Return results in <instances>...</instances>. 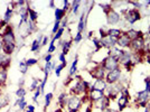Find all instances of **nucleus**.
I'll list each match as a JSON object with an SVG mask.
<instances>
[{"label": "nucleus", "instance_id": "obj_53", "mask_svg": "<svg viewBox=\"0 0 150 112\" xmlns=\"http://www.w3.org/2000/svg\"><path fill=\"white\" fill-rule=\"evenodd\" d=\"M144 62H147L148 64H150V53H148L146 57H144Z\"/></svg>", "mask_w": 150, "mask_h": 112}, {"label": "nucleus", "instance_id": "obj_5", "mask_svg": "<svg viewBox=\"0 0 150 112\" xmlns=\"http://www.w3.org/2000/svg\"><path fill=\"white\" fill-rule=\"evenodd\" d=\"M81 96L77 95H69L67 101V112H79L82 108Z\"/></svg>", "mask_w": 150, "mask_h": 112}, {"label": "nucleus", "instance_id": "obj_57", "mask_svg": "<svg viewBox=\"0 0 150 112\" xmlns=\"http://www.w3.org/2000/svg\"><path fill=\"white\" fill-rule=\"evenodd\" d=\"M0 53H2V42L0 40Z\"/></svg>", "mask_w": 150, "mask_h": 112}, {"label": "nucleus", "instance_id": "obj_59", "mask_svg": "<svg viewBox=\"0 0 150 112\" xmlns=\"http://www.w3.org/2000/svg\"><path fill=\"white\" fill-rule=\"evenodd\" d=\"M63 112H67V111H66V110H64V111H63Z\"/></svg>", "mask_w": 150, "mask_h": 112}, {"label": "nucleus", "instance_id": "obj_1", "mask_svg": "<svg viewBox=\"0 0 150 112\" xmlns=\"http://www.w3.org/2000/svg\"><path fill=\"white\" fill-rule=\"evenodd\" d=\"M91 85H92V83H90L84 79L77 80L74 85L71 87L69 93H71V95H77V96L88 94L90 89H91Z\"/></svg>", "mask_w": 150, "mask_h": 112}, {"label": "nucleus", "instance_id": "obj_19", "mask_svg": "<svg viewBox=\"0 0 150 112\" xmlns=\"http://www.w3.org/2000/svg\"><path fill=\"white\" fill-rule=\"evenodd\" d=\"M16 50V44L13 43H2V53L8 56H11Z\"/></svg>", "mask_w": 150, "mask_h": 112}, {"label": "nucleus", "instance_id": "obj_38", "mask_svg": "<svg viewBox=\"0 0 150 112\" xmlns=\"http://www.w3.org/2000/svg\"><path fill=\"white\" fill-rule=\"evenodd\" d=\"M15 93H16V95H17L18 99H21V98H25L26 90L24 89V87H18V90H17Z\"/></svg>", "mask_w": 150, "mask_h": 112}, {"label": "nucleus", "instance_id": "obj_60", "mask_svg": "<svg viewBox=\"0 0 150 112\" xmlns=\"http://www.w3.org/2000/svg\"><path fill=\"white\" fill-rule=\"evenodd\" d=\"M114 112H119V111H118V110H115V111H114Z\"/></svg>", "mask_w": 150, "mask_h": 112}, {"label": "nucleus", "instance_id": "obj_39", "mask_svg": "<svg viewBox=\"0 0 150 112\" xmlns=\"http://www.w3.org/2000/svg\"><path fill=\"white\" fill-rule=\"evenodd\" d=\"M25 63L28 67H31V66H34V65H37L38 60L37 58H28V60H26L25 61Z\"/></svg>", "mask_w": 150, "mask_h": 112}, {"label": "nucleus", "instance_id": "obj_4", "mask_svg": "<svg viewBox=\"0 0 150 112\" xmlns=\"http://www.w3.org/2000/svg\"><path fill=\"white\" fill-rule=\"evenodd\" d=\"M1 35V42L2 43H13L16 44V35L13 33V27L10 24L5 27V29L2 33H0Z\"/></svg>", "mask_w": 150, "mask_h": 112}, {"label": "nucleus", "instance_id": "obj_55", "mask_svg": "<svg viewBox=\"0 0 150 112\" xmlns=\"http://www.w3.org/2000/svg\"><path fill=\"white\" fill-rule=\"evenodd\" d=\"M48 5H50V8H53L54 10L56 9V7H55V1H50V4H48Z\"/></svg>", "mask_w": 150, "mask_h": 112}, {"label": "nucleus", "instance_id": "obj_34", "mask_svg": "<svg viewBox=\"0 0 150 112\" xmlns=\"http://www.w3.org/2000/svg\"><path fill=\"white\" fill-rule=\"evenodd\" d=\"M40 80H38V79H36V77H34L33 80H31V84H30V91H36V89H37L38 86H39V84H40Z\"/></svg>", "mask_w": 150, "mask_h": 112}, {"label": "nucleus", "instance_id": "obj_17", "mask_svg": "<svg viewBox=\"0 0 150 112\" xmlns=\"http://www.w3.org/2000/svg\"><path fill=\"white\" fill-rule=\"evenodd\" d=\"M69 94L66 92H62L57 98V104L59 106V109L65 110V106H67V101H69Z\"/></svg>", "mask_w": 150, "mask_h": 112}, {"label": "nucleus", "instance_id": "obj_44", "mask_svg": "<svg viewBox=\"0 0 150 112\" xmlns=\"http://www.w3.org/2000/svg\"><path fill=\"white\" fill-rule=\"evenodd\" d=\"M63 4H64V7H63L62 9L64 10V11H66V13H67L69 9H71V4H72V2H71V1H67V0H64V1H63Z\"/></svg>", "mask_w": 150, "mask_h": 112}, {"label": "nucleus", "instance_id": "obj_15", "mask_svg": "<svg viewBox=\"0 0 150 112\" xmlns=\"http://www.w3.org/2000/svg\"><path fill=\"white\" fill-rule=\"evenodd\" d=\"M101 42H102V45H103V48H108V50L110 48H112L114 46H117V40L115 38H112L110 36H106L104 38H100Z\"/></svg>", "mask_w": 150, "mask_h": 112}, {"label": "nucleus", "instance_id": "obj_33", "mask_svg": "<svg viewBox=\"0 0 150 112\" xmlns=\"http://www.w3.org/2000/svg\"><path fill=\"white\" fill-rule=\"evenodd\" d=\"M9 101H10L9 95H0V109H2V108L8 106Z\"/></svg>", "mask_w": 150, "mask_h": 112}, {"label": "nucleus", "instance_id": "obj_26", "mask_svg": "<svg viewBox=\"0 0 150 112\" xmlns=\"http://www.w3.org/2000/svg\"><path fill=\"white\" fill-rule=\"evenodd\" d=\"M27 9H28V16H29V20L30 21H33V23H36L37 21V19H38V13L35 10V9H33V8H30L29 7V2L27 1Z\"/></svg>", "mask_w": 150, "mask_h": 112}, {"label": "nucleus", "instance_id": "obj_14", "mask_svg": "<svg viewBox=\"0 0 150 112\" xmlns=\"http://www.w3.org/2000/svg\"><path fill=\"white\" fill-rule=\"evenodd\" d=\"M130 100H131V96H125V95H121L120 94L119 99H118V111L121 112L123 111L127 106H129V102H130Z\"/></svg>", "mask_w": 150, "mask_h": 112}, {"label": "nucleus", "instance_id": "obj_41", "mask_svg": "<svg viewBox=\"0 0 150 112\" xmlns=\"http://www.w3.org/2000/svg\"><path fill=\"white\" fill-rule=\"evenodd\" d=\"M40 94H42V91H40V86H38L37 89H36V91H35V94H34V96H33V101L37 103V102H38V96H39Z\"/></svg>", "mask_w": 150, "mask_h": 112}, {"label": "nucleus", "instance_id": "obj_48", "mask_svg": "<svg viewBox=\"0 0 150 112\" xmlns=\"http://www.w3.org/2000/svg\"><path fill=\"white\" fill-rule=\"evenodd\" d=\"M57 58H58V61H59L61 63H67V62H66V56L64 55V54H62V53L58 55V57H57Z\"/></svg>", "mask_w": 150, "mask_h": 112}, {"label": "nucleus", "instance_id": "obj_61", "mask_svg": "<svg viewBox=\"0 0 150 112\" xmlns=\"http://www.w3.org/2000/svg\"><path fill=\"white\" fill-rule=\"evenodd\" d=\"M6 112H9V110H7V111Z\"/></svg>", "mask_w": 150, "mask_h": 112}, {"label": "nucleus", "instance_id": "obj_6", "mask_svg": "<svg viewBox=\"0 0 150 112\" xmlns=\"http://www.w3.org/2000/svg\"><path fill=\"white\" fill-rule=\"evenodd\" d=\"M101 66L104 69L106 73L108 72H111L113 69H115L117 67H119V62H118V60H115V58H113L111 56H108L106 55L102 61L100 62Z\"/></svg>", "mask_w": 150, "mask_h": 112}, {"label": "nucleus", "instance_id": "obj_45", "mask_svg": "<svg viewBox=\"0 0 150 112\" xmlns=\"http://www.w3.org/2000/svg\"><path fill=\"white\" fill-rule=\"evenodd\" d=\"M47 76H44V79H43V81L40 82V91H42V94L44 93V91H45V86H46V83H47Z\"/></svg>", "mask_w": 150, "mask_h": 112}, {"label": "nucleus", "instance_id": "obj_8", "mask_svg": "<svg viewBox=\"0 0 150 112\" xmlns=\"http://www.w3.org/2000/svg\"><path fill=\"white\" fill-rule=\"evenodd\" d=\"M122 76V67L119 66L115 69H113L111 72H108L105 75V82L106 84H115L120 81Z\"/></svg>", "mask_w": 150, "mask_h": 112}, {"label": "nucleus", "instance_id": "obj_24", "mask_svg": "<svg viewBox=\"0 0 150 112\" xmlns=\"http://www.w3.org/2000/svg\"><path fill=\"white\" fill-rule=\"evenodd\" d=\"M13 15H15V10H13L10 7H7L6 11H5V13H4V18H2V20L8 25V24L10 23L11 18L13 17Z\"/></svg>", "mask_w": 150, "mask_h": 112}, {"label": "nucleus", "instance_id": "obj_18", "mask_svg": "<svg viewBox=\"0 0 150 112\" xmlns=\"http://www.w3.org/2000/svg\"><path fill=\"white\" fill-rule=\"evenodd\" d=\"M125 34H127L128 37L130 38V40L137 39L139 37H146L144 34L141 30H137V29H133V28H130V29L125 30Z\"/></svg>", "mask_w": 150, "mask_h": 112}, {"label": "nucleus", "instance_id": "obj_20", "mask_svg": "<svg viewBox=\"0 0 150 112\" xmlns=\"http://www.w3.org/2000/svg\"><path fill=\"white\" fill-rule=\"evenodd\" d=\"M106 86H108V84H106L105 80H94V82L92 83V85H91V89H94V90H99V91H105Z\"/></svg>", "mask_w": 150, "mask_h": 112}, {"label": "nucleus", "instance_id": "obj_37", "mask_svg": "<svg viewBox=\"0 0 150 112\" xmlns=\"http://www.w3.org/2000/svg\"><path fill=\"white\" fill-rule=\"evenodd\" d=\"M19 69H20V73L23 75H25L27 73V71H28V66L26 65L25 61H20L19 62Z\"/></svg>", "mask_w": 150, "mask_h": 112}, {"label": "nucleus", "instance_id": "obj_47", "mask_svg": "<svg viewBox=\"0 0 150 112\" xmlns=\"http://www.w3.org/2000/svg\"><path fill=\"white\" fill-rule=\"evenodd\" d=\"M56 46L54 44H50V47H48V50H47V54H53L55 50H56Z\"/></svg>", "mask_w": 150, "mask_h": 112}, {"label": "nucleus", "instance_id": "obj_56", "mask_svg": "<svg viewBox=\"0 0 150 112\" xmlns=\"http://www.w3.org/2000/svg\"><path fill=\"white\" fill-rule=\"evenodd\" d=\"M115 110L114 109H112V108H108V109H105V110H103V111L101 112H114Z\"/></svg>", "mask_w": 150, "mask_h": 112}, {"label": "nucleus", "instance_id": "obj_2", "mask_svg": "<svg viewBox=\"0 0 150 112\" xmlns=\"http://www.w3.org/2000/svg\"><path fill=\"white\" fill-rule=\"evenodd\" d=\"M120 15L130 25L136 24L137 21H139L141 19V13H140V10L136 9V8H125V9H122L120 11Z\"/></svg>", "mask_w": 150, "mask_h": 112}, {"label": "nucleus", "instance_id": "obj_28", "mask_svg": "<svg viewBox=\"0 0 150 112\" xmlns=\"http://www.w3.org/2000/svg\"><path fill=\"white\" fill-rule=\"evenodd\" d=\"M77 63H79V56H75V60L72 63V66L69 69V77H74L76 73H77Z\"/></svg>", "mask_w": 150, "mask_h": 112}, {"label": "nucleus", "instance_id": "obj_32", "mask_svg": "<svg viewBox=\"0 0 150 112\" xmlns=\"http://www.w3.org/2000/svg\"><path fill=\"white\" fill-rule=\"evenodd\" d=\"M92 42H93L94 46H95V50H94L95 53H96V52H99L100 50H102V48H103V45H102V42H101L100 38L93 37V38H92Z\"/></svg>", "mask_w": 150, "mask_h": 112}, {"label": "nucleus", "instance_id": "obj_30", "mask_svg": "<svg viewBox=\"0 0 150 112\" xmlns=\"http://www.w3.org/2000/svg\"><path fill=\"white\" fill-rule=\"evenodd\" d=\"M71 10L74 15H77L79 13V9H80V6H81L82 1L80 0H74V1H71Z\"/></svg>", "mask_w": 150, "mask_h": 112}, {"label": "nucleus", "instance_id": "obj_9", "mask_svg": "<svg viewBox=\"0 0 150 112\" xmlns=\"http://www.w3.org/2000/svg\"><path fill=\"white\" fill-rule=\"evenodd\" d=\"M144 46H146V37H139L137 39L131 40L129 50H131L132 53H138V52L144 50Z\"/></svg>", "mask_w": 150, "mask_h": 112}, {"label": "nucleus", "instance_id": "obj_43", "mask_svg": "<svg viewBox=\"0 0 150 112\" xmlns=\"http://www.w3.org/2000/svg\"><path fill=\"white\" fill-rule=\"evenodd\" d=\"M59 28H61V23L59 21H55V24L53 26V29H52V35H55Z\"/></svg>", "mask_w": 150, "mask_h": 112}, {"label": "nucleus", "instance_id": "obj_16", "mask_svg": "<svg viewBox=\"0 0 150 112\" xmlns=\"http://www.w3.org/2000/svg\"><path fill=\"white\" fill-rule=\"evenodd\" d=\"M10 64H11V57L4 53H0V69H8Z\"/></svg>", "mask_w": 150, "mask_h": 112}, {"label": "nucleus", "instance_id": "obj_25", "mask_svg": "<svg viewBox=\"0 0 150 112\" xmlns=\"http://www.w3.org/2000/svg\"><path fill=\"white\" fill-rule=\"evenodd\" d=\"M66 11H64L62 8H57L54 10V15H55V21H62L63 19L66 17Z\"/></svg>", "mask_w": 150, "mask_h": 112}, {"label": "nucleus", "instance_id": "obj_29", "mask_svg": "<svg viewBox=\"0 0 150 112\" xmlns=\"http://www.w3.org/2000/svg\"><path fill=\"white\" fill-rule=\"evenodd\" d=\"M8 80V71L7 69H1L0 71V87L5 86Z\"/></svg>", "mask_w": 150, "mask_h": 112}, {"label": "nucleus", "instance_id": "obj_35", "mask_svg": "<svg viewBox=\"0 0 150 112\" xmlns=\"http://www.w3.org/2000/svg\"><path fill=\"white\" fill-rule=\"evenodd\" d=\"M66 65H67V63H59V64L57 65L56 69H55V74H56V76H59V75H61L62 71L66 67Z\"/></svg>", "mask_w": 150, "mask_h": 112}, {"label": "nucleus", "instance_id": "obj_22", "mask_svg": "<svg viewBox=\"0 0 150 112\" xmlns=\"http://www.w3.org/2000/svg\"><path fill=\"white\" fill-rule=\"evenodd\" d=\"M72 43H73V40H59L58 46L62 47V54H64L65 56L69 54V50L72 47Z\"/></svg>", "mask_w": 150, "mask_h": 112}, {"label": "nucleus", "instance_id": "obj_49", "mask_svg": "<svg viewBox=\"0 0 150 112\" xmlns=\"http://www.w3.org/2000/svg\"><path fill=\"white\" fill-rule=\"evenodd\" d=\"M48 40H50V35H48V36H44L43 42H42V47H43V46H46V45L48 44Z\"/></svg>", "mask_w": 150, "mask_h": 112}, {"label": "nucleus", "instance_id": "obj_23", "mask_svg": "<svg viewBox=\"0 0 150 112\" xmlns=\"http://www.w3.org/2000/svg\"><path fill=\"white\" fill-rule=\"evenodd\" d=\"M122 50H123L119 48L118 46H114V47H112V48H110V50H108V56H111V57L115 58V60H119V57L122 54Z\"/></svg>", "mask_w": 150, "mask_h": 112}, {"label": "nucleus", "instance_id": "obj_58", "mask_svg": "<svg viewBox=\"0 0 150 112\" xmlns=\"http://www.w3.org/2000/svg\"><path fill=\"white\" fill-rule=\"evenodd\" d=\"M148 35H149V37H150V26H149V28H148Z\"/></svg>", "mask_w": 150, "mask_h": 112}, {"label": "nucleus", "instance_id": "obj_27", "mask_svg": "<svg viewBox=\"0 0 150 112\" xmlns=\"http://www.w3.org/2000/svg\"><path fill=\"white\" fill-rule=\"evenodd\" d=\"M122 33H123V30L120 29V28H109V30H108V36L118 39V38L122 35Z\"/></svg>", "mask_w": 150, "mask_h": 112}, {"label": "nucleus", "instance_id": "obj_50", "mask_svg": "<svg viewBox=\"0 0 150 112\" xmlns=\"http://www.w3.org/2000/svg\"><path fill=\"white\" fill-rule=\"evenodd\" d=\"M52 58H53V54H47V55L44 57V61L45 63L47 62H52Z\"/></svg>", "mask_w": 150, "mask_h": 112}, {"label": "nucleus", "instance_id": "obj_51", "mask_svg": "<svg viewBox=\"0 0 150 112\" xmlns=\"http://www.w3.org/2000/svg\"><path fill=\"white\" fill-rule=\"evenodd\" d=\"M66 26H67V17H65V18L61 21V27H62V28L65 29V27H66Z\"/></svg>", "mask_w": 150, "mask_h": 112}, {"label": "nucleus", "instance_id": "obj_36", "mask_svg": "<svg viewBox=\"0 0 150 112\" xmlns=\"http://www.w3.org/2000/svg\"><path fill=\"white\" fill-rule=\"evenodd\" d=\"M52 100H53V93L52 92H50V93H47L45 95V110L50 106Z\"/></svg>", "mask_w": 150, "mask_h": 112}, {"label": "nucleus", "instance_id": "obj_40", "mask_svg": "<svg viewBox=\"0 0 150 112\" xmlns=\"http://www.w3.org/2000/svg\"><path fill=\"white\" fill-rule=\"evenodd\" d=\"M108 30H109V28L105 27V26H102L100 28V38H104L108 36Z\"/></svg>", "mask_w": 150, "mask_h": 112}, {"label": "nucleus", "instance_id": "obj_42", "mask_svg": "<svg viewBox=\"0 0 150 112\" xmlns=\"http://www.w3.org/2000/svg\"><path fill=\"white\" fill-rule=\"evenodd\" d=\"M82 39H83V34H82V33H76V35H75L74 38H73V42H74L75 44H79Z\"/></svg>", "mask_w": 150, "mask_h": 112}, {"label": "nucleus", "instance_id": "obj_21", "mask_svg": "<svg viewBox=\"0 0 150 112\" xmlns=\"http://www.w3.org/2000/svg\"><path fill=\"white\" fill-rule=\"evenodd\" d=\"M95 104L98 106L96 108H100L101 111H103V110H105V109L111 106V100L109 99L106 95H104V96H103L98 103H95Z\"/></svg>", "mask_w": 150, "mask_h": 112}, {"label": "nucleus", "instance_id": "obj_62", "mask_svg": "<svg viewBox=\"0 0 150 112\" xmlns=\"http://www.w3.org/2000/svg\"><path fill=\"white\" fill-rule=\"evenodd\" d=\"M0 71H1V69H0Z\"/></svg>", "mask_w": 150, "mask_h": 112}, {"label": "nucleus", "instance_id": "obj_12", "mask_svg": "<svg viewBox=\"0 0 150 112\" xmlns=\"http://www.w3.org/2000/svg\"><path fill=\"white\" fill-rule=\"evenodd\" d=\"M130 43H131L130 38L127 36L125 31H123L122 35H121V36L118 38V40H117V46H118L119 48H121V50H125V48H129Z\"/></svg>", "mask_w": 150, "mask_h": 112}, {"label": "nucleus", "instance_id": "obj_46", "mask_svg": "<svg viewBox=\"0 0 150 112\" xmlns=\"http://www.w3.org/2000/svg\"><path fill=\"white\" fill-rule=\"evenodd\" d=\"M144 85H146V89H144V90H147V91L150 92V75L147 76V77H144Z\"/></svg>", "mask_w": 150, "mask_h": 112}, {"label": "nucleus", "instance_id": "obj_54", "mask_svg": "<svg viewBox=\"0 0 150 112\" xmlns=\"http://www.w3.org/2000/svg\"><path fill=\"white\" fill-rule=\"evenodd\" d=\"M24 84H25V79H20V81H19V83H18L19 87H24L23 86Z\"/></svg>", "mask_w": 150, "mask_h": 112}, {"label": "nucleus", "instance_id": "obj_31", "mask_svg": "<svg viewBox=\"0 0 150 112\" xmlns=\"http://www.w3.org/2000/svg\"><path fill=\"white\" fill-rule=\"evenodd\" d=\"M40 47H42V44L39 43L37 39H34V40H33V43H31L30 50L33 52V53H37V54H39Z\"/></svg>", "mask_w": 150, "mask_h": 112}, {"label": "nucleus", "instance_id": "obj_52", "mask_svg": "<svg viewBox=\"0 0 150 112\" xmlns=\"http://www.w3.org/2000/svg\"><path fill=\"white\" fill-rule=\"evenodd\" d=\"M26 112H35V106H31V104H29V106H27V108H26Z\"/></svg>", "mask_w": 150, "mask_h": 112}, {"label": "nucleus", "instance_id": "obj_11", "mask_svg": "<svg viewBox=\"0 0 150 112\" xmlns=\"http://www.w3.org/2000/svg\"><path fill=\"white\" fill-rule=\"evenodd\" d=\"M88 99H90V103H92V104H95V103H98L99 101H100L105 94L103 91H99V90H94V89H90V91H88Z\"/></svg>", "mask_w": 150, "mask_h": 112}, {"label": "nucleus", "instance_id": "obj_13", "mask_svg": "<svg viewBox=\"0 0 150 112\" xmlns=\"http://www.w3.org/2000/svg\"><path fill=\"white\" fill-rule=\"evenodd\" d=\"M136 103L139 102H144V103H149L150 102V92L147 90H142V91H139L137 92L136 95V100H134Z\"/></svg>", "mask_w": 150, "mask_h": 112}, {"label": "nucleus", "instance_id": "obj_3", "mask_svg": "<svg viewBox=\"0 0 150 112\" xmlns=\"http://www.w3.org/2000/svg\"><path fill=\"white\" fill-rule=\"evenodd\" d=\"M123 87L125 86L119 82L115 83V84H108L105 91H104V94L112 101V100H115L117 98H119V95Z\"/></svg>", "mask_w": 150, "mask_h": 112}, {"label": "nucleus", "instance_id": "obj_7", "mask_svg": "<svg viewBox=\"0 0 150 112\" xmlns=\"http://www.w3.org/2000/svg\"><path fill=\"white\" fill-rule=\"evenodd\" d=\"M90 76L94 79V80H105L106 72L104 71V69L101 66V64H95L92 69H90L88 71Z\"/></svg>", "mask_w": 150, "mask_h": 112}, {"label": "nucleus", "instance_id": "obj_10", "mask_svg": "<svg viewBox=\"0 0 150 112\" xmlns=\"http://www.w3.org/2000/svg\"><path fill=\"white\" fill-rule=\"evenodd\" d=\"M105 16H106V23H108V25H111V26L120 24V21L122 19L121 15L118 11H115L114 9L111 10L109 13H106Z\"/></svg>", "mask_w": 150, "mask_h": 112}]
</instances>
